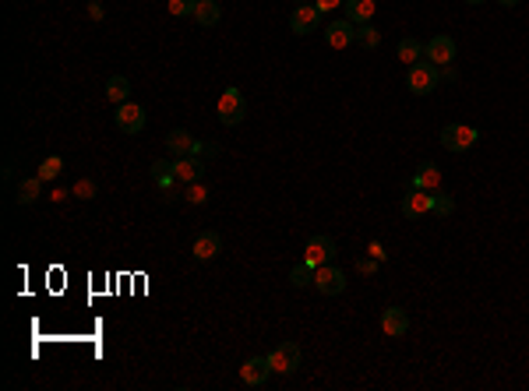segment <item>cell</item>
<instances>
[{"mask_svg":"<svg viewBox=\"0 0 529 391\" xmlns=\"http://www.w3.org/2000/svg\"><path fill=\"white\" fill-rule=\"evenodd\" d=\"M406 85H410V92H413V96H430V92L441 85V67H437V64H430V60H417V64L410 67Z\"/></svg>","mask_w":529,"mask_h":391,"instance_id":"obj_1","label":"cell"},{"mask_svg":"<svg viewBox=\"0 0 529 391\" xmlns=\"http://www.w3.org/2000/svg\"><path fill=\"white\" fill-rule=\"evenodd\" d=\"M476 141H480V131L469 123H445L441 127V145L448 152H469Z\"/></svg>","mask_w":529,"mask_h":391,"instance_id":"obj_2","label":"cell"},{"mask_svg":"<svg viewBox=\"0 0 529 391\" xmlns=\"http://www.w3.org/2000/svg\"><path fill=\"white\" fill-rule=\"evenodd\" d=\"M247 116V99L240 89H226L222 96H219V123H226V127H236L240 120Z\"/></svg>","mask_w":529,"mask_h":391,"instance_id":"obj_3","label":"cell"},{"mask_svg":"<svg viewBox=\"0 0 529 391\" xmlns=\"http://www.w3.org/2000/svg\"><path fill=\"white\" fill-rule=\"evenodd\" d=\"M300 360H304V353H300L297 342H279V346L268 353V367H272V374H293V370L300 367Z\"/></svg>","mask_w":529,"mask_h":391,"instance_id":"obj_4","label":"cell"},{"mask_svg":"<svg viewBox=\"0 0 529 391\" xmlns=\"http://www.w3.org/2000/svg\"><path fill=\"white\" fill-rule=\"evenodd\" d=\"M315 286H317V293L339 296L346 290V275H342V268H335L332 261H325V265L315 268Z\"/></svg>","mask_w":529,"mask_h":391,"instance_id":"obj_5","label":"cell"},{"mask_svg":"<svg viewBox=\"0 0 529 391\" xmlns=\"http://www.w3.org/2000/svg\"><path fill=\"white\" fill-rule=\"evenodd\" d=\"M325 43H328L332 50H346V46H353V43H356V25H353L349 18H335V21H328V25H325Z\"/></svg>","mask_w":529,"mask_h":391,"instance_id":"obj_6","label":"cell"},{"mask_svg":"<svg viewBox=\"0 0 529 391\" xmlns=\"http://www.w3.org/2000/svg\"><path fill=\"white\" fill-rule=\"evenodd\" d=\"M113 120H116V127L124 134H141L145 131V109L138 102H120L116 113H113Z\"/></svg>","mask_w":529,"mask_h":391,"instance_id":"obj_7","label":"cell"},{"mask_svg":"<svg viewBox=\"0 0 529 391\" xmlns=\"http://www.w3.org/2000/svg\"><path fill=\"white\" fill-rule=\"evenodd\" d=\"M423 60L437 64V67H448L455 60V39L452 35H434L427 46H423Z\"/></svg>","mask_w":529,"mask_h":391,"instance_id":"obj_8","label":"cell"},{"mask_svg":"<svg viewBox=\"0 0 529 391\" xmlns=\"http://www.w3.org/2000/svg\"><path fill=\"white\" fill-rule=\"evenodd\" d=\"M430 208H434V194H430V191L410 187L406 197H403V215H406V219H423V215H430Z\"/></svg>","mask_w":529,"mask_h":391,"instance_id":"obj_9","label":"cell"},{"mask_svg":"<svg viewBox=\"0 0 529 391\" xmlns=\"http://www.w3.org/2000/svg\"><path fill=\"white\" fill-rule=\"evenodd\" d=\"M317 25H321V11H317L315 4H297V11H293V18H290V28H293L297 35H311Z\"/></svg>","mask_w":529,"mask_h":391,"instance_id":"obj_10","label":"cell"},{"mask_svg":"<svg viewBox=\"0 0 529 391\" xmlns=\"http://www.w3.org/2000/svg\"><path fill=\"white\" fill-rule=\"evenodd\" d=\"M240 378H244V385H247V388H261V385L272 378L268 356H254V360H247V363L240 367Z\"/></svg>","mask_w":529,"mask_h":391,"instance_id":"obj_11","label":"cell"},{"mask_svg":"<svg viewBox=\"0 0 529 391\" xmlns=\"http://www.w3.org/2000/svg\"><path fill=\"white\" fill-rule=\"evenodd\" d=\"M173 173H177V180L187 187V184H198L202 177H205V159H198V155H184V159H177L173 163Z\"/></svg>","mask_w":529,"mask_h":391,"instance_id":"obj_12","label":"cell"},{"mask_svg":"<svg viewBox=\"0 0 529 391\" xmlns=\"http://www.w3.org/2000/svg\"><path fill=\"white\" fill-rule=\"evenodd\" d=\"M410 187H417V191H441V170H437V163H420L417 166V173L410 177Z\"/></svg>","mask_w":529,"mask_h":391,"instance_id":"obj_13","label":"cell"},{"mask_svg":"<svg viewBox=\"0 0 529 391\" xmlns=\"http://www.w3.org/2000/svg\"><path fill=\"white\" fill-rule=\"evenodd\" d=\"M335 258V240L332 236H311L307 240V250H304V261H311V265H325V261H332Z\"/></svg>","mask_w":529,"mask_h":391,"instance_id":"obj_14","label":"cell"},{"mask_svg":"<svg viewBox=\"0 0 529 391\" xmlns=\"http://www.w3.org/2000/svg\"><path fill=\"white\" fill-rule=\"evenodd\" d=\"M381 331L392 335V338H396V335H406V331H410V314H406L403 307H385V310H381Z\"/></svg>","mask_w":529,"mask_h":391,"instance_id":"obj_15","label":"cell"},{"mask_svg":"<svg viewBox=\"0 0 529 391\" xmlns=\"http://www.w3.org/2000/svg\"><path fill=\"white\" fill-rule=\"evenodd\" d=\"M166 148H170L177 159H184V155H195V152H198V141L191 138V131L177 127V131H170V134H166Z\"/></svg>","mask_w":529,"mask_h":391,"instance_id":"obj_16","label":"cell"},{"mask_svg":"<svg viewBox=\"0 0 529 391\" xmlns=\"http://www.w3.org/2000/svg\"><path fill=\"white\" fill-rule=\"evenodd\" d=\"M219 250H222V236L219 233H212V229H205L198 240H195V261H212V258H219Z\"/></svg>","mask_w":529,"mask_h":391,"instance_id":"obj_17","label":"cell"},{"mask_svg":"<svg viewBox=\"0 0 529 391\" xmlns=\"http://www.w3.org/2000/svg\"><path fill=\"white\" fill-rule=\"evenodd\" d=\"M342 7H346V18H349L353 25H367V21L374 18V7H378V4H374V0H346Z\"/></svg>","mask_w":529,"mask_h":391,"instance_id":"obj_18","label":"cell"},{"mask_svg":"<svg viewBox=\"0 0 529 391\" xmlns=\"http://www.w3.org/2000/svg\"><path fill=\"white\" fill-rule=\"evenodd\" d=\"M219 18H222V7H219V0H198V7H195V21H198L202 28L219 25Z\"/></svg>","mask_w":529,"mask_h":391,"instance_id":"obj_19","label":"cell"},{"mask_svg":"<svg viewBox=\"0 0 529 391\" xmlns=\"http://www.w3.org/2000/svg\"><path fill=\"white\" fill-rule=\"evenodd\" d=\"M43 191V180L39 177H21L18 180V204H36Z\"/></svg>","mask_w":529,"mask_h":391,"instance_id":"obj_20","label":"cell"},{"mask_svg":"<svg viewBox=\"0 0 529 391\" xmlns=\"http://www.w3.org/2000/svg\"><path fill=\"white\" fill-rule=\"evenodd\" d=\"M127 96H131V82H127L124 75H113V78L106 82V99L120 106V102H127Z\"/></svg>","mask_w":529,"mask_h":391,"instance_id":"obj_21","label":"cell"},{"mask_svg":"<svg viewBox=\"0 0 529 391\" xmlns=\"http://www.w3.org/2000/svg\"><path fill=\"white\" fill-rule=\"evenodd\" d=\"M396 53H399V60H403V64H410V67H413L417 60H423V43H417L413 35H406V39L399 43V50H396Z\"/></svg>","mask_w":529,"mask_h":391,"instance_id":"obj_22","label":"cell"},{"mask_svg":"<svg viewBox=\"0 0 529 391\" xmlns=\"http://www.w3.org/2000/svg\"><path fill=\"white\" fill-rule=\"evenodd\" d=\"M60 173H64V159H60V155H50V159L39 163V173H36V177H39L43 184H50V180H57Z\"/></svg>","mask_w":529,"mask_h":391,"instance_id":"obj_23","label":"cell"},{"mask_svg":"<svg viewBox=\"0 0 529 391\" xmlns=\"http://www.w3.org/2000/svg\"><path fill=\"white\" fill-rule=\"evenodd\" d=\"M356 43L364 46V50H378L381 46V32L367 21V25H356Z\"/></svg>","mask_w":529,"mask_h":391,"instance_id":"obj_24","label":"cell"},{"mask_svg":"<svg viewBox=\"0 0 529 391\" xmlns=\"http://www.w3.org/2000/svg\"><path fill=\"white\" fill-rule=\"evenodd\" d=\"M290 282H293L297 290H304V286H315V265H311V261L297 265V268L290 272Z\"/></svg>","mask_w":529,"mask_h":391,"instance_id":"obj_25","label":"cell"},{"mask_svg":"<svg viewBox=\"0 0 529 391\" xmlns=\"http://www.w3.org/2000/svg\"><path fill=\"white\" fill-rule=\"evenodd\" d=\"M166 7H170V14H173V18H187V14L195 18V7H198V0H170Z\"/></svg>","mask_w":529,"mask_h":391,"instance_id":"obj_26","label":"cell"},{"mask_svg":"<svg viewBox=\"0 0 529 391\" xmlns=\"http://www.w3.org/2000/svg\"><path fill=\"white\" fill-rule=\"evenodd\" d=\"M71 194L82 197V201H92V197L99 194V184H96V180H78V184L71 187Z\"/></svg>","mask_w":529,"mask_h":391,"instance_id":"obj_27","label":"cell"},{"mask_svg":"<svg viewBox=\"0 0 529 391\" xmlns=\"http://www.w3.org/2000/svg\"><path fill=\"white\" fill-rule=\"evenodd\" d=\"M434 215H452L455 211V201L448 194H441V191H434V208H430Z\"/></svg>","mask_w":529,"mask_h":391,"instance_id":"obj_28","label":"cell"},{"mask_svg":"<svg viewBox=\"0 0 529 391\" xmlns=\"http://www.w3.org/2000/svg\"><path fill=\"white\" fill-rule=\"evenodd\" d=\"M187 201H191V204H205V201H209V187H205L202 180H198V184H187Z\"/></svg>","mask_w":529,"mask_h":391,"instance_id":"obj_29","label":"cell"},{"mask_svg":"<svg viewBox=\"0 0 529 391\" xmlns=\"http://www.w3.org/2000/svg\"><path fill=\"white\" fill-rule=\"evenodd\" d=\"M378 268H381L378 258H360V261H356V272H360V275H378Z\"/></svg>","mask_w":529,"mask_h":391,"instance_id":"obj_30","label":"cell"},{"mask_svg":"<svg viewBox=\"0 0 529 391\" xmlns=\"http://www.w3.org/2000/svg\"><path fill=\"white\" fill-rule=\"evenodd\" d=\"M342 4H346V0H315V7L321 11V14H332V11L342 7Z\"/></svg>","mask_w":529,"mask_h":391,"instance_id":"obj_31","label":"cell"},{"mask_svg":"<svg viewBox=\"0 0 529 391\" xmlns=\"http://www.w3.org/2000/svg\"><path fill=\"white\" fill-rule=\"evenodd\" d=\"M367 254H371V258H378V261H385V258H388V254H385V247H381L378 240H371V247H367Z\"/></svg>","mask_w":529,"mask_h":391,"instance_id":"obj_32","label":"cell"},{"mask_svg":"<svg viewBox=\"0 0 529 391\" xmlns=\"http://www.w3.org/2000/svg\"><path fill=\"white\" fill-rule=\"evenodd\" d=\"M441 78H445V82H459V71L448 64V67H441Z\"/></svg>","mask_w":529,"mask_h":391,"instance_id":"obj_33","label":"cell"},{"mask_svg":"<svg viewBox=\"0 0 529 391\" xmlns=\"http://www.w3.org/2000/svg\"><path fill=\"white\" fill-rule=\"evenodd\" d=\"M498 4H501V7H516L519 0H498Z\"/></svg>","mask_w":529,"mask_h":391,"instance_id":"obj_34","label":"cell"},{"mask_svg":"<svg viewBox=\"0 0 529 391\" xmlns=\"http://www.w3.org/2000/svg\"><path fill=\"white\" fill-rule=\"evenodd\" d=\"M466 4H487V0H466Z\"/></svg>","mask_w":529,"mask_h":391,"instance_id":"obj_35","label":"cell"},{"mask_svg":"<svg viewBox=\"0 0 529 391\" xmlns=\"http://www.w3.org/2000/svg\"><path fill=\"white\" fill-rule=\"evenodd\" d=\"M297 4H307V0H297Z\"/></svg>","mask_w":529,"mask_h":391,"instance_id":"obj_36","label":"cell"}]
</instances>
